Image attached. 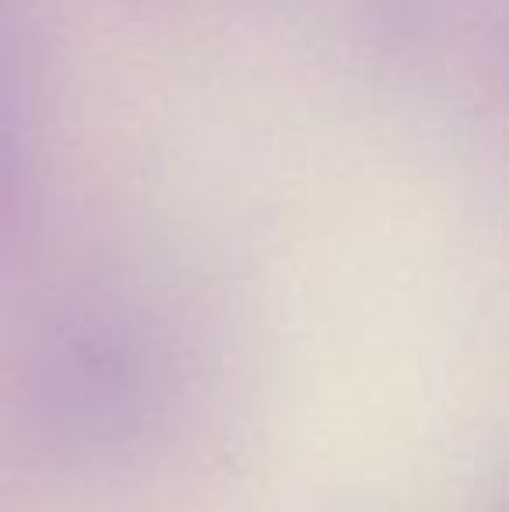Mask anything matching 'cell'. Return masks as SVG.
I'll return each instance as SVG.
<instances>
[]
</instances>
